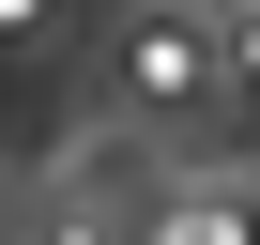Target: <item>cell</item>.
I'll return each instance as SVG.
<instances>
[{
    "label": "cell",
    "instance_id": "1",
    "mask_svg": "<svg viewBox=\"0 0 260 245\" xmlns=\"http://www.w3.org/2000/svg\"><path fill=\"white\" fill-rule=\"evenodd\" d=\"M122 62H138V92H199V77H214V46L169 31V16H138V46H122Z\"/></svg>",
    "mask_w": 260,
    "mask_h": 245
},
{
    "label": "cell",
    "instance_id": "2",
    "mask_svg": "<svg viewBox=\"0 0 260 245\" xmlns=\"http://www.w3.org/2000/svg\"><path fill=\"white\" fill-rule=\"evenodd\" d=\"M230 62H245V77H260V16H245V46H230Z\"/></svg>",
    "mask_w": 260,
    "mask_h": 245
},
{
    "label": "cell",
    "instance_id": "3",
    "mask_svg": "<svg viewBox=\"0 0 260 245\" xmlns=\"http://www.w3.org/2000/svg\"><path fill=\"white\" fill-rule=\"evenodd\" d=\"M245 215H260V199H245ZM245 245H260V230H245Z\"/></svg>",
    "mask_w": 260,
    "mask_h": 245
}]
</instances>
